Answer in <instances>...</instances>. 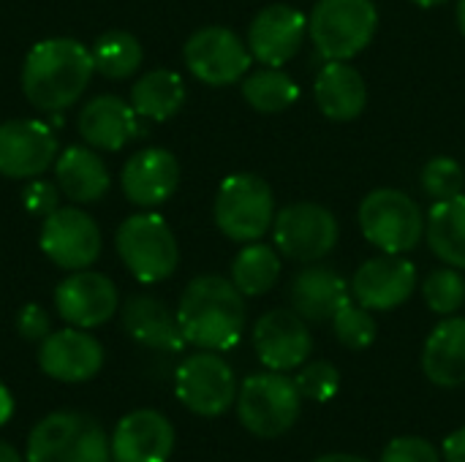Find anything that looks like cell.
<instances>
[{
	"label": "cell",
	"mask_w": 465,
	"mask_h": 462,
	"mask_svg": "<svg viewBox=\"0 0 465 462\" xmlns=\"http://www.w3.org/2000/svg\"><path fill=\"white\" fill-rule=\"evenodd\" d=\"M185 343L202 351H229L245 332V297L221 275L193 278L177 305Z\"/></svg>",
	"instance_id": "6da1fadb"
},
{
	"label": "cell",
	"mask_w": 465,
	"mask_h": 462,
	"mask_svg": "<svg viewBox=\"0 0 465 462\" xmlns=\"http://www.w3.org/2000/svg\"><path fill=\"white\" fill-rule=\"evenodd\" d=\"M95 74L93 52L76 38L38 41L22 65L25 98L41 112L74 106Z\"/></svg>",
	"instance_id": "7a4b0ae2"
},
{
	"label": "cell",
	"mask_w": 465,
	"mask_h": 462,
	"mask_svg": "<svg viewBox=\"0 0 465 462\" xmlns=\"http://www.w3.org/2000/svg\"><path fill=\"white\" fill-rule=\"evenodd\" d=\"M379 30L373 0H319L308 14V35L324 60H351Z\"/></svg>",
	"instance_id": "3957f363"
},
{
	"label": "cell",
	"mask_w": 465,
	"mask_h": 462,
	"mask_svg": "<svg viewBox=\"0 0 465 462\" xmlns=\"http://www.w3.org/2000/svg\"><path fill=\"white\" fill-rule=\"evenodd\" d=\"M27 462H112V447L93 417L57 411L30 430Z\"/></svg>",
	"instance_id": "277c9868"
},
{
	"label": "cell",
	"mask_w": 465,
	"mask_h": 462,
	"mask_svg": "<svg viewBox=\"0 0 465 462\" xmlns=\"http://www.w3.org/2000/svg\"><path fill=\"white\" fill-rule=\"evenodd\" d=\"M215 226L234 242H259L275 221V196L264 177L240 172L229 174L215 193Z\"/></svg>",
	"instance_id": "5b68a950"
},
{
	"label": "cell",
	"mask_w": 465,
	"mask_h": 462,
	"mask_svg": "<svg viewBox=\"0 0 465 462\" xmlns=\"http://www.w3.org/2000/svg\"><path fill=\"white\" fill-rule=\"evenodd\" d=\"M362 237L381 253L403 256L414 251L425 237L422 207L398 188L371 191L357 212Z\"/></svg>",
	"instance_id": "8992f818"
},
{
	"label": "cell",
	"mask_w": 465,
	"mask_h": 462,
	"mask_svg": "<svg viewBox=\"0 0 465 462\" xmlns=\"http://www.w3.org/2000/svg\"><path fill=\"white\" fill-rule=\"evenodd\" d=\"M302 408V395L294 378L267 370L248 376L237 392V417L251 436L278 438L289 433Z\"/></svg>",
	"instance_id": "52a82bcc"
},
{
	"label": "cell",
	"mask_w": 465,
	"mask_h": 462,
	"mask_svg": "<svg viewBox=\"0 0 465 462\" xmlns=\"http://www.w3.org/2000/svg\"><path fill=\"white\" fill-rule=\"evenodd\" d=\"M125 270L139 283H161L172 278L180 261V248L169 223L155 212L131 215L120 223L114 237Z\"/></svg>",
	"instance_id": "ba28073f"
},
{
	"label": "cell",
	"mask_w": 465,
	"mask_h": 462,
	"mask_svg": "<svg viewBox=\"0 0 465 462\" xmlns=\"http://www.w3.org/2000/svg\"><path fill=\"white\" fill-rule=\"evenodd\" d=\"M338 218L316 202H294L275 212L272 242L275 251L300 264L327 259L338 245Z\"/></svg>",
	"instance_id": "9c48e42d"
},
{
	"label": "cell",
	"mask_w": 465,
	"mask_h": 462,
	"mask_svg": "<svg viewBox=\"0 0 465 462\" xmlns=\"http://www.w3.org/2000/svg\"><path fill=\"white\" fill-rule=\"evenodd\" d=\"M183 60L199 82L210 87H226L245 79L253 54L234 30L223 25H207L185 41Z\"/></svg>",
	"instance_id": "30bf717a"
},
{
	"label": "cell",
	"mask_w": 465,
	"mask_h": 462,
	"mask_svg": "<svg viewBox=\"0 0 465 462\" xmlns=\"http://www.w3.org/2000/svg\"><path fill=\"white\" fill-rule=\"evenodd\" d=\"M177 400L199 417H221L237 400V378L226 359L215 351L188 357L174 373Z\"/></svg>",
	"instance_id": "8fae6325"
},
{
	"label": "cell",
	"mask_w": 465,
	"mask_h": 462,
	"mask_svg": "<svg viewBox=\"0 0 465 462\" xmlns=\"http://www.w3.org/2000/svg\"><path fill=\"white\" fill-rule=\"evenodd\" d=\"M41 251L60 270H87L101 256V229L87 212L76 207H57L44 218Z\"/></svg>",
	"instance_id": "7c38bea8"
},
{
	"label": "cell",
	"mask_w": 465,
	"mask_h": 462,
	"mask_svg": "<svg viewBox=\"0 0 465 462\" xmlns=\"http://www.w3.org/2000/svg\"><path fill=\"white\" fill-rule=\"evenodd\" d=\"M253 349L267 370L289 373L300 370L313 351V335L308 321L292 308L267 310L253 327Z\"/></svg>",
	"instance_id": "4fadbf2b"
},
{
	"label": "cell",
	"mask_w": 465,
	"mask_h": 462,
	"mask_svg": "<svg viewBox=\"0 0 465 462\" xmlns=\"http://www.w3.org/2000/svg\"><path fill=\"white\" fill-rule=\"evenodd\" d=\"M60 155L57 136L38 120H8L0 125V174L35 180Z\"/></svg>",
	"instance_id": "5bb4252c"
},
{
	"label": "cell",
	"mask_w": 465,
	"mask_h": 462,
	"mask_svg": "<svg viewBox=\"0 0 465 462\" xmlns=\"http://www.w3.org/2000/svg\"><path fill=\"white\" fill-rule=\"evenodd\" d=\"M420 286L417 267L403 256H376L360 264L351 278V297L368 310H395L411 300Z\"/></svg>",
	"instance_id": "9a60e30c"
},
{
	"label": "cell",
	"mask_w": 465,
	"mask_h": 462,
	"mask_svg": "<svg viewBox=\"0 0 465 462\" xmlns=\"http://www.w3.org/2000/svg\"><path fill=\"white\" fill-rule=\"evenodd\" d=\"M308 35V16L286 3L264 5L248 25V49L262 65H286Z\"/></svg>",
	"instance_id": "2e32d148"
},
{
	"label": "cell",
	"mask_w": 465,
	"mask_h": 462,
	"mask_svg": "<svg viewBox=\"0 0 465 462\" xmlns=\"http://www.w3.org/2000/svg\"><path fill=\"white\" fill-rule=\"evenodd\" d=\"M117 289L114 283L90 270H76L54 289V308L65 324L79 329H93L106 324L117 313Z\"/></svg>",
	"instance_id": "e0dca14e"
},
{
	"label": "cell",
	"mask_w": 465,
	"mask_h": 462,
	"mask_svg": "<svg viewBox=\"0 0 465 462\" xmlns=\"http://www.w3.org/2000/svg\"><path fill=\"white\" fill-rule=\"evenodd\" d=\"M41 370L63 384H82L101 373L104 346L79 327L49 332L38 349Z\"/></svg>",
	"instance_id": "ac0fdd59"
},
{
	"label": "cell",
	"mask_w": 465,
	"mask_h": 462,
	"mask_svg": "<svg viewBox=\"0 0 465 462\" xmlns=\"http://www.w3.org/2000/svg\"><path fill=\"white\" fill-rule=\"evenodd\" d=\"M109 447L112 462H169L174 452V428L163 414L139 408L117 422Z\"/></svg>",
	"instance_id": "d6986e66"
},
{
	"label": "cell",
	"mask_w": 465,
	"mask_h": 462,
	"mask_svg": "<svg viewBox=\"0 0 465 462\" xmlns=\"http://www.w3.org/2000/svg\"><path fill=\"white\" fill-rule=\"evenodd\" d=\"M123 193L136 207H158L169 202L180 185V163L163 147H147L131 155L120 174Z\"/></svg>",
	"instance_id": "ffe728a7"
},
{
	"label": "cell",
	"mask_w": 465,
	"mask_h": 462,
	"mask_svg": "<svg viewBox=\"0 0 465 462\" xmlns=\"http://www.w3.org/2000/svg\"><path fill=\"white\" fill-rule=\"evenodd\" d=\"M289 300L292 310L308 324H324L332 321L335 313L351 300V283L330 267L311 264L289 283Z\"/></svg>",
	"instance_id": "44dd1931"
},
{
	"label": "cell",
	"mask_w": 465,
	"mask_h": 462,
	"mask_svg": "<svg viewBox=\"0 0 465 462\" xmlns=\"http://www.w3.org/2000/svg\"><path fill=\"white\" fill-rule=\"evenodd\" d=\"M131 101L120 95H95L79 112V133L93 150L117 152L134 136H139V123Z\"/></svg>",
	"instance_id": "7402d4cb"
},
{
	"label": "cell",
	"mask_w": 465,
	"mask_h": 462,
	"mask_svg": "<svg viewBox=\"0 0 465 462\" xmlns=\"http://www.w3.org/2000/svg\"><path fill=\"white\" fill-rule=\"evenodd\" d=\"M313 98L319 112L332 123L357 120L368 106V84L349 60H327L316 74Z\"/></svg>",
	"instance_id": "603a6c76"
},
{
	"label": "cell",
	"mask_w": 465,
	"mask_h": 462,
	"mask_svg": "<svg viewBox=\"0 0 465 462\" xmlns=\"http://www.w3.org/2000/svg\"><path fill=\"white\" fill-rule=\"evenodd\" d=\"M422 373L430 384L458 389L465 384V319L447 316L433 327L422 349Z\"/></svg>",
	"instance_id": "cb8c5ba5"
},
{
	"label": "cell",
	"mask_w": 465,
	"mask_h": 462,
	"mask_svg": "<svg viewBox=\"0 0 465 462\" xmlns=\"http://www.w3.org/2000/svg\"><path fill=\"white\" fill-rule=\"evenodd\" d=\"M123 329L136 343L155 351H183V346H188L177 313L147 294H136L123 305Z\"/></svg>",
	"instance_id": "d4e9b609"
},
{
	"label": "cell",
	"mask_w": 465,
	"mask_h": 462,
	"mask_svg": "<svg viewBox=\"0 0 465 462\" xmlns=\"http://www.w3.org/2000/svg\"><path fill=\"white\" fill-rule=\"evenodd\" d=\"M57 188L76 204H93L109 191V169L93 147L71 144L54 161Z\"/></svg>",
	"instance_id": "484cf974"
},
{
	"label": "cell",
	"mask_w": 465,
	"mask_h": 462,
	"mask_svg": "<svg viewBox=\"0 0 465 462\" xmlns=\"http://www.w3.org/2000/svg\"><path fill=\"white\" fill-rule=\"evenodd\" d=\"M425 240L444 264L465 270V193L433 202L425 215Z\"/></svg>",
	"instance_id": "4316f807"
},
{
	"label": "cell",
	"mask_w": 465,
	"mask_h": 462,
	"mask_svg": "<svg viewBox=\"0 0 465 462\" xmlns=\"http://www.w3.org/2000/svg\"><path fill=\"white\" fill-rule=\"evenodd\" d=\"M185 103V82L169 68H153L131 87V106L139 117L163 123L174 117Z\"/></svg>",
	"instance_id": "83f0119b"
},
{
	"label": "cell",
	"mask_w": 465,
	"mask_h": 462,
	"mask_svg": "<svg viewBox=\"0 0 465 462\" xmlns=\"http://www.w3.org/2000/svg\"><path fill=\"white\" fill-rule=\"evenodd\" d=\"M281 278V256L267 242H248L232 261V283L242 297L267 294Z\"/></svg>",
	"instance_id": "f1b7e54d"
},
{
	"label": "cell",
	"mask_w": 465,
	"mask_h": 462,
	"mask_svg": "<svg viewBox=\"0 0 465 462\" xmlns=\"http://www.w3.org/2000/svg\"><path fill=\"white\" fill-rule=\"evenodd\" d=\"M242 98L259 114H281L300 98V87L283 68L264 65L259 71L245 74Z\"/></svg>",
	"instance_id": "f546056e"
},
{
	"label": "cell",
	"mask_w": 465,
	"mask_h": 462,
	"mask_svg": "<svg viewBox=\"0 0 465 462\" xmlns=\"http://www.w3.org/2000/svg\"><path fill=\"white\" fill-rule=\"evenodd\" d=\"M93 63L95 71L106 79H128L139 71L144 52L136 35L125 30H109L93 44Z\"/></svg>",
	"instance_id": "4dcf8cb0"
},
{
	"label": "cell",
	"mask_w": 465,
	"mask_h": 462,
	"mask_svg": "<svg viewBox=\"0 0 465 462\" xmlns=\"http://www.w3.org/2000/svg\"><path fill=\"white\" fill-rule=\"evenodd\" d=\"M335 338L341 340V346H346L349 351H365L373 346L379 327L373 319V310L362 308L354 297L335 313V319L330 321Z\"/></svg>",
	"instance_id": "1f68e13d"
},
{
	"label": "cell",
	"mask_w": 465,
	"mask_h": 462,
	"mask_svg": "<svg viewBox=\"0 0 465 462\" xmlns=\"http://www.w3.org/2000/svg\"><path fill=\"white\" fill-rule=\"evenodd\" d=\"M422 297L428 308L439 316H455L465 305V278L458 267L433 270L422 283Z\"/></svg>",
	"instance_id": "d6a6232c"
},
{
	"label": "cell",
	"mask_w": 465,
	"mask_h": 462,
	"mask_svg": "<svg viewBox=\"0 0 465 462\" xmlns=\"http://www.w3.org/2000/svg\"><path fill=\"white\" fill-rule=\"evenodd\" d=\"M420 185L433 202L455 199L465 193V169L450 155H436L422 166Z\"/></svg>",
	"instance_id": "836d02e7"
},
{
	"label": "cell",
	"mask_w": 465,
	"mask_h": 462,
	"mask_svg": "<svg viewBox=\"0 0 465 462\" xmlns=\"http://www.w3.org/2000/svg\"><path fill=\"white\" fill-rule=\"evenodd\" d=\"M300 395L305 400H313V403H327L338 395L341 389V373L335 365L324 362V359H316V362H305L294 378Z\"/></svg>",
	"instance_id": "e575fe53"
},
{
	"label": "cell",
	"mask_w": 465,
	"mask_h": 462,
	"mask_svg": "<svg viewBox=\"0 0 465 462\" xmlns=\"http://www.w3.org/2000/svg\"><path fill=\"white\" fill-rule=\"evenodd\" d=\"M381 462H441L439 449L417 436H401L392 438L384 452H381Z\"/></svg>",
	"instance_id": "d590c367"
},
{
	"label": "cell",
	"mask_w": 465,
	"mask_h": 462,
	"mask_svg": "<svg viewBox=\"0 0 465 462\" xmlns=\"http://www.w3.org/2000/svg\"><path fill=\"white\" fill-rule=\"evenodd\" d=\"M22 202H25V210L27 212L46 218V215H52L57 210V188L52 182H46V180H33L25 188Z\"/></svg>",
	"instance_id": "8d00e7d4"
},
{
	"label": "cell",
	"mask_w": 465,
	"mask_h": 462,
	"mask_svg": "<svg viewBox=\"0 0 465 462\" xmlns=\"http://www.w3.org/2000/svg\"><path fill=\"white\" fill-rule=\"evenodd\" d=\"M16 329L25 340H44L49 335V316L38 305H25L16 316Z\"/></svg>",
	"instance_id": "74e56055"
},
{
	"label": "cell",
	"mask_w": 465,
	"mask_h": 462,
	"mask_svg": "<svg viewBox=\"0 0 465 462\" xmlns=\"http://www.w3.org/2000/svg\"><path fill=\"white\" fill-rule=\"evenodd\" d=\"M444 462H465V428L444 438Z\"/></svg>",
	"instance_id": "f35d334b"
},
{
	"label": "cell",
	"mask_w": 465,
	"mask_h": 462,
	"mask_svg": "<svg viewBox=\"0 0 465 462\" xmlns=\"http://www.w3.org/2000/svg\"><path fill=\"white\" fill-rule=\"evenodd\" d=\"M11 414H14V398H11V392L0 384V428L11 419Z\"/></svg>",
	"instance_id": "ab89813d"
},
{
	"label": "cell",
	"mask_w": 465,
	"mask_h": 462,
	"mask_svg": "<svg viewBox=\"0 0 465 462\" xmlns=\"http://www.w3.org/2000/svg\"><path fill=\"white\" fill-rule=\"evenodd\" d=\"M313 462H371V460L357 457V455H343V452H338V455H324V457H319V460H313Z\"/></svg>",
	"instance_id": "60d3db41"
},
{
	"label": "cell",
	"mask_w": 465,
	"mask_h": 462,
	"mask_svg": "<svg viewBox=\"0 0 465 462\" xmlns=\"http://www.w3.org/2000/svg\"><path fill=\"white\" fill-rule=\"evenodd\" d=\"M0 462H22V457H19V452L11 444L0 441Z\"/></svg>",
	"instance_id": "b9f144b4"
},
{
	"label": "cell",
	"mask_w": 465,
	"mask_h": 462,
	"mask_svg": "<svg viewBox=\"0 0 465 462\" xmlns=\"http://www.w3.org/2000/svg\"><path fill=\"white\" fill-rule=\"evenodd\" d=\"M455 16H458V27H460V33L465 35V0H458V11H455Z\"/></svg>",
	"instance_id": "7bdbcfd3"
},
{
	"label": "cell",
	"mask_w": 465,
	"mask_h": 462,
	"mask_svg": "<svg viewBox=\"0 0 465 462\" xmlns=\"http://www.w3.org/2000/svg\"><path fill=\"white\" fill-rule=\"evenodd\" d=\"M409 3H414V5H420V8H436V5H441V3H447V0H409Z\"/></svg>",
	"instance_id": "ee69618b"
}]
</instances>
